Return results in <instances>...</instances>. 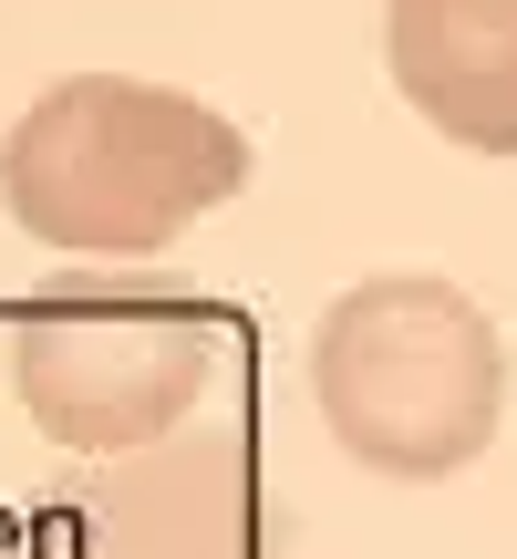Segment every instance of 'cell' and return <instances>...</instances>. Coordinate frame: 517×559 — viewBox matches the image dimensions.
Wrapping results in <instances>:
<instances>
[{
    "mask_svg": "<svg viewBox=\"0 0 517 559\" xmlns=\"http://www.w3.org/2000/svg\"><path fill=\"white\" fill-rule=\"evenodd\" d=\"M52 508L83 559H279L249 425H177L135 456H104Z\"/></svg>",
    "mask_w": 517,
    "mask_h": 559,
    "instance_id": "4",
    "label": "cell"
},
{
    "mask_svg": "<svg viewBox=\"0 0 517 559\" xmlns=\"http://www.w3.org/2000/svg\"><path fill=\"white\" fill-rule=\"evenodd\" d=\"M311 404L352 466L435 487L497 445L507 342L445 270H373L311 332Z\"/></svg>",
    "mask_w": 517,
    "mask_h": 559,
    "instance_id": "2",
    "label": "cell"
},
{
    "mask_svg": "<svg viewBox=\"0 0 517 559\" xmlns=\"http://www.w3.org/2000/svg\"><path fill=\"white\" fill-rule=\"evenodd\" d=\"M394 94L466 156H517V0H383Z\"/></svg>",
    "mask_w": 517,
    "mask_h": 559,
    "instance_id": "5",
    "label": "cell"
},
{
    "mask_svg": "<svg viewBox=\"0 0 517 559\" xmlns=\"http://www.w3.org/2000/svg\"><path fill=\"white\" fill-rule=\"evenodd\" d=\"M228 311L197 300L187 280L145 270H83L21 300L11 321V394L73 456H135V445L177 436L197 415L207 373H218Z\"/></svg>",
    "mask_w": 517,
    "mask_h": 559,
    "instance_id": "3",
    "label": "cell"
},
{
    "mask_svg": "<svg viewBox=\"0 0 517 559\" xmlns=\"http://www.w3.org/2000/svg\"><path fill=\"white\" fill-rule=\"evenodd\" d=\"M249 187V135L145 73H62L0 135V207L32 249L135 270Z\"/></svg>",
    "mask_w": 517,
    "mask_h": 559,
    "instance_id": "1",
    "label": "cell"
}]
</instances>
